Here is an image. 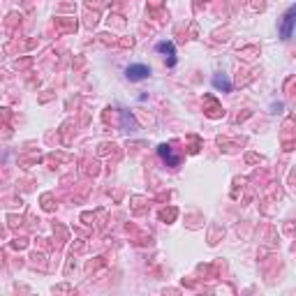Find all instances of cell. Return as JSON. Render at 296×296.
<instances>
[{"mask_svg":"<svg viewBox=\"0 0 296 296\" xmlns=\"http://www.w3.org/2000/svg\"><path fill=\"white\" fill-rule=\"evenodd\" d=\"M294 16H296V7H289V10H287V14L282 16V25H280L282 40H289L291 33H294V21H296Z\"/></svg>","mask_w":296,"mask_h":296,"instance_id":"7a4b0ae2","label":"cell"},{"mask_svg":"<svg viewBox=\"0 0 296 296\" xmlns=\"http://www.w3.org/2000/svg\"><path fill=\"white\" fill-rule=\"evenodd\" d=\"M125 76L130 81H141V79H148L151 76V67L144 65V63H134V65H127Z\"/></svg>","mask_w":296,"mask_h":296,"instance_id":"6da1fadb","label":"cell"},{"mask_svg":"<svg viewBox=\"0 0 296 296\" xmlns=\"http://www.w3.org/2000/svg\"><path fill=\"white\" fill-rule=\"evenodd\" d=\"M155 51H157V53H162L165 58H169V65L171 67L176 65V58H174V56H176V46H174V42H157Z\"/></svg>","mask_w":296,"mask_h":296,"instance_id":"277c9868","label":"cell"},{"mask_svg":"<svg viewBox=\"0 0 296 296\" xmlns=\"http://www.w3.org/2000/svg\"><path fill=\"white\" fill-rule=\"evenodd\" d=\"M213 86H216L218 91H222V93H229L231 91V79L227 74H216V76H213Z\"/></svg>","mask_w":296,"mask_h":296,"instance_id":"5b68a950","label":"cell"},{"mask_svg":"<svg viewBox=\"0 0 296 296\" xmlns=\"http://www.w3.org/2000/svg\"><path fill=\"white\" fill-rule=\"evenodd\" d=\"M157 153H160L162 162H167L169 167H178V165H181V155H176L174 148H171L169 144H160V146H157Z\"/></svg>","mask_w":296,"mask_h":296,"instance_id":"3957f363","label":"cell"}]
</instances>
